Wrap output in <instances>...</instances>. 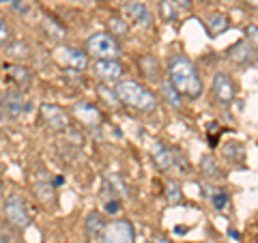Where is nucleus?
<instances>
[{
  "label": "nucleus",
  "instance_id": "1",
  "mask_svg": "<svg viewBox=\"0 0 258 243\" xmlns=\"http://www.w3.org/2000/svg\"><path fill=\"white\" fill-rule=\"evenodd\" d=\"M168 82L172 84V88L185 99H200L205 93V82L203 76L198 74V67L194 65V60L187 54H170L168 58Z\"/></svg>",
  "mask_w": 258,
  "mask_h": 243
},
{
  "label": "nucleus",
  "instance_id": "2",
  "mask_svg": "<svg viewBox=\"0 0 258 243\" xmlns=\"http://www.w3.org/2000/svg\"><path fill=\"white\" fill-rule=\"evenodd\" d=\"M114 95L118 103H123L129 110L138 112V114H153L157 110L159 101L157 95L147 88L144 84H140L138 80H120V82L114 84Z\"/></svg>",
  "mask_w": 258,
  "mask_h": 243
},
{
  "label": "nucleus",
  "instance_id": "3",
  "mask_svg": "<svg viewBox=\"0 0 258 243\" xmlns=\"http://www.w3.org/2000/svg\"><path fill=\"white\" fill-rule=\"evenodd\" d=\"M84 52L88 56H93L95 60H112L123 54V47H120L118 39L108 35V32H93V35L86 39Z\"/></svg>",
  "mask_w": 258,
  "mask_h": 243
},
{
  "label": "nucleus",
  "instance_id": "4",
  "mask_svg": "<svg viewBox=\"0 0 258 243\" xmlns=\"http://www.w3.org/2000/svg\"><path fill=\"white\" fill-rule=\"evenodd\" d=\"M3 217L7 224H11L13 228L24 230L26 226H30V209L26 205V200L18 194H11L9 198L3 202Z\"/></svg>",
  "mask_w": 258,
  "mask_h": 243
},
{
  "label": "nucleus",
  "instance_id": "5",
  "mask_svg": "<svg viewBox=\"0 0 258 243\" xmlns=\"http://www.w3.org/2000/svg\"><path fill=\"white\" fill-rule=\"evenodd\" d=\"M52 58L58 67L74 71V74H80V71H84L88 67V54L74 45H58L52 52Z\"/></svg>",
  "mask_w": 258,
  "mask_h": 243
},
{
  "label": "nucleus",
  "instance_id": "6",
  "mask_svg": "<svg viewBox=\"0 0 258 243\" xmlns=\"http://www.w3.org/2000/svg\"><path fill=\"white\" fill-rule=\"evenodd\" d=\"M39 116H41V123L56 134H64L71 129L69 110H64L58 103H41L39 106Z\"/></svg>",
  "mask_w": 258,
  "mask_h": 243
},
{
  "label": "nucleus",
  "instance_id": "7",
  "mask_svg": "<svg viewBox=\"0 0 258 243\" xmlns=\"http://www.w3.org/2000/svg\"><path fill=\"white\" fill-rule=\"evenodd\" d=\"M151 155H153V161H155L157 170H161V172H170V170H174V168H181V164L189 170V164H187V159L183 157V153H179L172 147H168V144H164V142L153 144Z\"/></svg>",
  "mask_w": 258,
  "mask_h": 243
},
{
  "label": "nucleus",
  "instance_id": "8",
  "mask_svg": "<svg viewBox=\"0 0 258 243\" xmlns=\"http://www.w3.org/2000/svg\"><path fill=\"white\" fill-rule=\"evenodd\" d=\"M0 110L7 116L20 118L30 112V103L26 101V97H24L20 88H7V91L0 93Z\"/></svg>",
  "mask_w": 258,
  "mask_h": 243
},
{
  "label": "nucleus",
  "instance_id": "9",
  "mask_svg": "<svg viewBox=\"0 0 258 243\" xmlns=\"http://www.w3.org/2000/svg\"><path fill=\"white\" fill-rule=\"evenodd\" d=\"M211 95L213 99L220 103V106H230L237 97V84L226 71H220V74L213 76V82H211Z\"/></svg>",
  "mask_w": 258,
  "mask_h": 243
},
{
  "label": "nucleus",
  "instance_id": "10",
  "mask_svg": "<svg viewBox=\"0 0 258 243\" xmlns=\"http://www.w3.org/2000/svg\"><path fill=\"white\" fill-rule=\"evenodd\" d=\"M93 74L106 84H116L120 80H125V65L120 63L118 58H112V60H95L91 65Z\"/></svg>",
  "mask_w": 258,
  "mask_h": 243
},
{
  "label": "nucleus",
  "instance_id": "11",
  "mask_svg": "<svg viewBox=\"0 0 258 243\" xmlns=\"http://www.w3.org/2000/svg\"><path fill=\"white\" fill-rule=\"evenodd\" d=\"M134 241H136V232H134V224L129 220H114L106 224L101 243H134Z\"/></svg>",
  "mask_w": 258,
  "mask_h": 243
},
{
  "label": "nucleus",
  "instance_id": "12",
  "mask_svg": "<svg viewBox=\"0 0 258 243\" xmlns=\"http://www.w3.org/2000/svg\"><path fill=\"white\" fill-rule=\"evenodd\" d=\"M69 114H74L78 123H82L84 127H91V129L101 127L103 123V114L95 103H76Z\"/></svg>",
  "mask_w": 258,
  "mask_h": 243
},
{
  "label": "nucleus",
  "instance_id": "13",
  "mask_svg": "<svg viewBox=\"0 0 258 243\" xmlns=\"http://www.w3.org/2000/svg\"><path fill=\"white\" fill-rule=\"evenodd\" d=\"M228 60L237 67H247V65L256 63V47L249 45L245 39L243 41H237L235 45L228 50Z\"/></svg>",
  "mask_w": 258,
  "mask_h": 243
},
{
  "label": "nucleus",
  "instance_id": "14",
  "mask_svg": "<svg viewBox=\"0 0 258 243\" xmlns=\"http://www.w3.org/2000/svg\"><path fill=\"white\" fill-rule=\"evenodd\" d=\"M138 71L140 76L147 80V82H161V76H164V69H161V63L155 58L153 54H140L138 56Z\"/></svg>",
  "mask_w": 258,
  "mask_h": 243
},
{
  "label": "nucleus",
  "instance_id": "15",
  "mask_svg": "<svg viewBox=\"0 0 258 243\" xmlns=\"http://www.w3.org/2000/svg\"><path fill=\"white\" fill-rule=\"evenodd\" d=\"M123 11L127 15V20L136 24V26H142V28H151L153 26V13L147 9V5H142V3H127L123 7Z\"/></svg>",
  "mask_w": 258,
  "mask_h": 243
},
{
  "label": "nucleus",
  "instance_id": "16",
  "mask_svg": "<svg viewBox=\"0 0 258 243\" xmlns=\"http://www.w3.org/2000/svg\"><path fill=\"white\" fill-rule=\"evenodd\" d=\"M56 188L50 183V174L43 170V176L39 179L35 185H32V192H35V196H37V200L41 202L43 207H50V205H54V200H56V192H54Z\"/></svg>",
  "mask_w": 258,
  "mask_h": 243
},
{
  "label": "nucleus",
  "instance_id": "17",
  "mask_svg": "<svg viewBox=\"0 0 258 243\" xmlns=\"http://www.w3.org/2000/svg\"><path fill=\"white\" fill-rule=\"evenodd\" d=\"M106 217H103V213L99 211H91L86 215L84 220V230H86V237L91 241H101L103 237V230H106Z\"/></svg>",
  "mask_w": 258,
  "mask_h": 243
},
{
  "label": "nucleus",
  "instance_id": "18",
  "mask_svg": "<svg viewBox=\"0 0 258 243\" xmlns=\"http://www.w3.org/2000/svg\"><path fill=\"white\" fill-rule=\"evenodd\" d=\"M7 78H11L22 93L28 91L32 86V71L26 67V65H20V63L9 65V67H7Z\"/></svg>",
  "mask_w": 258,
  "mask_h": 243
},
{
  "label": "nucleus",
  "instance_id": "19",
  "mask_svg": "<svg viewBox=\"0 0 258 243\" xmlns=\"http://www.w3.org/2000/svg\"><path fill=\"white\" fill-rule=\"evenodd\" d=\"M205 26H207V32L211 37H220L222 32H226L230 28V18L226 13H222V11H213V13L207 15Z\"/></svg>",
  "mask_w": 258,
  "mask_h": 243
},
{
  "label": "nucleus",
  "instance_id": "20",
  "mask_svg": "<svg viewBox=\"0 0 258 243\" xmlns=\"http://www.w3.org/2000/svg\"><path fill=\"white\" fill-rule=\"evenodd\" d=\"M103 185H106V190L112 194V198H127L129 196V190H127V185L125 181L120 179L118 174H106L103 176Z\"/></svg>",
  "mask_w": 258,
  "mask_h": 243
},
{
  "label": "nucleus",
  "instance_id": "21",
  "mask_svg": "<svg viewBox=\"0 0 258 243\" xmlns=\"http://www.w3.org/2000/svg\"><path fill=\"white\" fill-rule=\"evenodd\" d=\"M164 198H166L168 205H179V202H183L181 183H179V181L168 179V181L164 183Z\"/></svg>",
  "mask_w": 258,
  "mask_h": 243
},
{
  "label": "nucleus",
  "instance_id": "22",
  "mask_svg": "<svg viewBox=\"0 0 258 243\" xmlns=\"http://www.w3.org/2000/svg\"><path fill=\"white\" fill-rule=\"evenodd\" d=\"M200 170H203V174L207 176V179H224V172H222V168L220 164L215 161V157L211 155H205L203 161H200Z\"/></svg>",
  "mask_w": 258,
  "mask_h": 243
},
{
  "label": "nucleus",
  "instance_id": "23",
  "mask_svg": "<svg viewBox=\"0 0 258 243\" xmlns=\"http://www.w3.org/2000/svg\"><path fill=\"white\" fill-rule=\"evenodd\" d=\"M108 35H112L114 39H118V37H125L127 35V30H129V24H127V20H123V18H118V15H112V18L108 20Z\"/></svg>",
  "mask_w": 258,
  "mask_h": 243
},
{
  "label": "nucleus",
  "instance_id": "24",
  "mask_svg": "<svg viewBox=\"0 0 258 243\" xmlns=\"http://www.w3.org/2000/svg\"><path fill=\"white\" fill-rule=\"evenodd\" d=\"M0 243H20V230L0 220Z\"/></svg>",
  "mask_w": 258,
  "mask_h": 243
},
{
  "label": "nucleus",
  "instance_id": "25",
  "mask_svg": "<svg viewBox=\"0 0 258 243\" xmlns=\"http://www.w3.org/2000/svg\"><path fill=\"white\" fill-rule=\"evenodd\" d=\"M224 155L228 157V161H230V157H232V155H237V157H235V159H237V164H239V166H243L245 149L241 147V144H239L237 140H230V142H228V144H226V147H224Z\"/></svg>",
  "mask_w": 258,
  "mask_h": 243
},
{
  "label": "nucleus",
  "instance_id": "26",
  "mask_svg": "<svg viewBox=\"0 0 258 243\" xmlns=\"http://www.w3.org/2000/svg\"><path fill=\"white\" fill-rule=\"evenodd\" d=\"M159 15L164 22H176V18H179V9L170 3V0H161L159 3Z\"/></svg>",
  "mask_w": 258,
  "mask_h": 243
},
{
  "label": "nucleus",
  "instance_id": "27",
  "mask_svg": "<svg viewBox=\"0 0 258 243\" xmlns=\"http://www.w3.org/2000/svg\"><path fill=\"white\" fill-rule=\"evenodd\" d=\"M228 202H230V196L226 190H215L211 194V205L213 209H217V211H224V209H228Z\"/></svg>",
  "mask_w": 258,
  "mask_h": 243
},
{
  "label": "nucleus",
  "instance_id": "28",
  "mask_svg": "<svg viewBox=\"0 0 258 243\" xmlns=\"http://www.w3.org/2000/svg\"><path fill=\"white\" fill-rule=\"evenodd\" d=\"M161 88H164V99L170 103L172 108H181V95L174 91L172 84L168 82V80H164V86H161Z\"/></svg>",
  "mask_w": 258,
  "mask_h": 243
},
{
  "label": "nucleus",
  "instance_id": "29",
  "mask_svg": "<svg viewBox=\"0 0 258 243\" xmlns=\"http://www.w3.org/2000/svg\"><path fill=\"white\" fill-rule=\"evenodd\" d=\"M103 211H106V215H118L123 211V202L118 198H110V200H106V205H103Z\"/></svg>",
  "mask_w": 258,
  "mask_h": 243
},
{
  "label": "nucleus",
  "instance_id": "30",
  "mask_svg": "<svg viewBox=\"0 0 258 243\" xmlns=\"http://www.w3.org/2000/svg\"><path fill=\"white\" fill-rule=\"evenodd\" d=\"M11 39H13V32H11V28H9V24H7L3 18H0V47H3V45H9Z\"/></svg>",
  "mask_w": 258,
  "mask_h": 243
},
{
  "label": "nucleus",
  "instance_id": "31",
  "mask_svg": "<svg viewBox=\"0 0 258 243\" xmlns=\"http://www.w3.org/2000/svg\"><path fill=\"white\" fill-rule=\"evenodd\" d=\"M245 41L249 45L256 47V41H258V28H256V24H249V26H245Z\"/></svg>",
  "mask_w": 258,
  "mask_h": 243
},
{
  "label": "nucleus",
  "instance_id": "32",
  "mask_svg": "<svg viewBox=\"0 0 258 243\" xmlns=\"http://www.w3.org/2000/svg\"><path fill=\"white\" fill-rule=\"evenodd\" d=\"M170 3H172L179 11H191V9H194V3H191V0H170Z\"/></svg>",
  "mask_w": 258,
  "mask_h": 243
},
{
  "label": "nucleus",
  "instance_id": "33",
  "mask_svg": "<svg viewBox=\"0 0 258 243\" xmlns=\"http://www.w3.org/2000/svg\"><path fill=\"white\" fill-rule=\"evenodd\" d=\"M151 243H170V239H166L164 234H155V237L151 239Z\"/></svg>",
  "mask_w": 258,
  "mask_h": 243
},
{
  "label": "nucleus",
  "instance_id": "34",
  "mask_svg": "<svg viewBox=\"0 0 258 243\" xmlns=\"http://www.w3.org/2000/svg\"><path fill=\"white\" fill-rule=\"evenodd\" d=\"M243 3H245V7H247V9H256V7H258V0H243Z\"/></svg>",
  "mask_w": 258,
  "mask_h": 243
},
{
  "label": "nucleus",
  "instance_id": "35",
  "mask_svg": "<svg viewBox=\"0 0 258 243\" xmlns=\"http://www.w3.org/2000/svg\"><path fill=\"white\" fill-rule=\"evenodd\" d=\"M3 194H5V190H3V181H0V200H3Z\"/></svg>",
  "mask_w": 258,
  "mask_h": 243
},
{
  "label": "nucleus",
  "instance_id": "36",
  "mask_svg": "<svg viewBox=\"0 0 258 243\" xmlns=\"http://www.w3.org/2000/svg\"><path fill=\"white\" fill-rule=\"evenodd\" d=\"M224 3H230V0H224Z\"/></svg>",
  "mask_w": 258,
  "mask_h": 243
},
{
  "label": "nucleus",
  "instance_id": "37",
  "mask_svg": "<svg viewBox=\"0 0 258 243\" xmlns=\"http://www.w3.org/2000/svg\"><path fill=\"white\" fill-rule=\"evenodd\" d=\"M207 3H213V0H207Z\"/></svg>",
  "mask_w": 258,
  "mask_h": 243
}]
</instances>
